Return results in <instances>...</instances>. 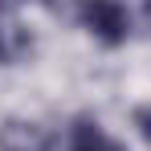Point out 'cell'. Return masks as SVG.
I'll use <instances>...</instances> for the list:
<instances>
[{"label":"cell","instance_id":"obj_1","mask_svg":"<svg viewBox=\"0 0 151 151\" xmlns=\"http://www.w3.org/2000/svg\"><path fill=\"white\" fill-rule=\"evenodd\" d=\"M78 17L102 45H123L127 33H131V17H127V8L119 0H82Z\"/></svg>","mask_w":151,"mask_h":151},{"label":"cell","instance_id":"obj_2","mask_svg":"<svg viewBox=\"0 0 151 151\" xmlns=\"http://www.w3.org/2000/svg\"><path fill=\"white\" fill-rule=\"evenodd\" d=\"M33 49V33L17 17H0V65H17Z\"/></svg>","mask_w":151,"mask_h":151},{"label":"cell","instance_id":"obj_3","mask_svg":"<svg viewBox=\"0 0 151 151\" xmlns=\"http://www.w3.org/2000/svg\"><path fill=\"white\" fill-rule=\"evenodd\" d=\"M70 151H123V147H119L94 119H78V123H74V143H70Z\"/></svg>","mask_w":151,"mask_h":151},{"label":"cell","instance_id":"obj_4","mask_svg":"<svg viewBox=\"0 0 151 151\" xmlns=\"http://www.w3.org/2000/svg\"><path fill=\"white\" fill-rule=\"evenodd\" d=\"M0 147L4 151H49L45 135L37 127H25V123H8L0 131Z\"/></svg>","mask_w":151,"mask_h":151},{"label":"cell","instance_id":"obj_5","mask_svg":"<svg viewBox=\"0 0 151 151\" xmlns=\"http://www.w3.org/2000/svg\"><path fill=\"white\" fill-rule=\"evenodd\" d=\"M135 127H139V135H143V139L151 143V102H147V106H139V110H135Z\"/></svg>","mask_w":151,"mask_h":151},{"label":"cell","instance_id":"obj_6","mask_svg":"<svg viewBox=\"0 0 151 151\" xmlns=\"http://www.w3.org/2000/svg\"><path fill=\"white\" fill-rule=\"evenodd\" d=\"M21 4H29V0H0V17H12Z\"/></svg>","mask_w":151,"mask_h":151},{"label":"cell","instance_id":"obj_7","mask_svg":"<svg viewBox=\"0 0 151 151\" xmlns=\"http://www.w3.org/2000/svg\"><path fill=\"white\" fill-rule=\"evenodd\" d=\"M143 25L151 29V0H143Z\"/></svg>","mask_w":151,"mask_h":151}]
</instances>
